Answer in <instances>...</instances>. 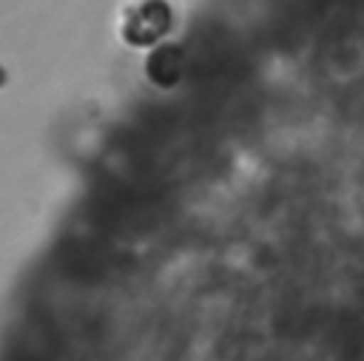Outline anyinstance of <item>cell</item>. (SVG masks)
Listing matches in <instances>:
<instances>
[{
  "label": "cell",
  "instance_id": "6da1fadb",
  "mask_svg": "<svg viewBox=\"0 0 364 361\" xmlns=\"http://www.w3.org/2000/svg\"><path fill=\"white\" fill-rule=\"evenodd\" d=\"M173 11L168 0H128L117 17V34L128 45H156L171 28Z\"/></svg>",
  "mask_w": 364,
  "mask_h": 361
}]
</instances>
